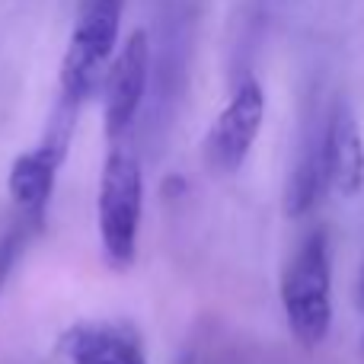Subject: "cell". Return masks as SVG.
<instances>
[{
	"mask_svg": "<svg viewBox=\"0 0 364 364\" xmlns=\"http://www.w3.org/2000/svg\"><path fill=\"white\" fill-rule=\"evenodd\" d=\"M122 6L125 0H80V13L61 58V96L48 128L64 134L74 132L80 106L93 96L100 77L109 74V61L119 45Z\"/></svg>",
	"mask_w": 364,
	"mask_h": 364,
	"instance_id": "cell-1",
	"label": "cell"
},
{
	"mask_svg": "<svg viewBox=\"0 0 364 364\" xmlns=\"http://www.w3.org/2000/svg\"><path fill=\"white\" fill-rule=\"evenodd\" d=\"M141 205H144V176L141 160L125 141L109 144L106 164L100 179V243L109 269L125 272L138 256V230H141Z\"/></svg>",
	"mask_w": 364,
	"mask_h": 364,
	"instance_id": "cell-2",
	"label": "cell"
},
{
	"mask_svg": "<svg viewBox=\"0 0 364 364\" xmlns=\"http://www.w3.org/2000/svg\"><path fill=\"white\" fill-rule=\"evenodd\" d=\"M282 307L291 336L304 348H320L333 326V265L326 233H310L282 275Z\"/></svg>",
	"mask_w": 364,
	"mask_h": 364,
	"instance_id": "cell-3",
	"label": "cell"
},
{
	"mask_svg": "<svg viewBox=\"0 0 364 364\" xmlns=\"http://www.w3.org/2000/svg\"><path fill=\"white\" fill-rule=\"evenodd\" d=\"M265 119V90L259 80H243L233 90L230 102L218 112L214 125L205 134V164L220 176H230L246 164L252 144L259 138V128Z\"/></svg>",
	"mask_w": 364,
	"mask_h": 364,
	"instance_id": "cell-4",
	"label": "cell"
},
{
	"mask_svg": "<svg viewBox=\"0 0 364 364\" xmlns=\"http://www.w3.org/2000/svg\"><path fill=\"white\" fill-rule=\"evenodd\" d=\"M151 80V38L144 29H134L125 38L122 51L109 64L106 74V106H102V122H106L109 144L125 141L132 132L134 119L141 112V102Z\"/></svg>",
	"mask_w": 364,
	"mask_h": 364,
	"instance_id": "cell-5",
	"label": "cell"
},
{
	"mask_svg": "<svg viewBox=\"0 0 364 364\" xmlns=\"http://www.w3.org/2000/svg\"><path fill=\"white\" fill-rule=\"evenodd\" d=\"M64 154H68V141L45 134L42 144H36L32 151L19 154L10 166V201L13 211L29 224L32 233H38L48 220V205H51V192H55V179H58V166H61Z\"/></svg>",
	"mask_w": 364,
	"mask_h": 364,
	"instance_id": "cell-6",
	"label": "cell"
},
{
	"mask_svg": "<svg viewBox=\"0 0 364 364\" xmlns=\"http://www.w3.org/2000/svg\"><path fill=\"white\" fill-rule=\"evenodd\" d=\"M58 348L70 364H151L128 323H74L61 333Z\"/></svg>",
	"mask_w": 364,
	"mask_h": 364,
	"instance_id": "cell-7",
	"label": "cell"
},
{
	"mask_svg": "<svg viewBox=\"0 0 364 364\" xmlns=\"http://www.w3.org/2000/svg\"><path fill=\"white\" fill-rule=\"evenodd\" d=\"M323 151H326L329 186L342 195H358L364 186V141L348 102L339 100L333 106L323 132Z\"/></svg>",
	"mask_w": 364,
	"mask_h": 364,
	"instance_id": "cell-8",
	"label": "cell"
},
{
	"mask_svg": "<svg viewBox=\"0 0 364 364\" xmlns=\"http://www.w3.org/2000/svg\"><path fill=\"white\" fill-rule=\"evenodd\" d=\"M326 186H329V170H326V151H323V138H320L316 144H310L301 154L294 173H291L288 192H284V214L288 218H304L320 201Z\"/></svg>",
	"mask_w": 364,
	"mask_h": 364,
	"instance_id": "cell-9",
	"label": "cell"
},
{
	"mask_svg": "<svg viewBox=\"0 0 364 364\" xmlns=\"http://www.w3.org/2000/svg\"><path fill=\"white\" fill-rule=\"evenodd\" d=\"M29 237H32L29 224H26L16 211L6 214L4 224H0V291H4V284H6V278H10L13 265H16L19 256H23L26 240H29Z\"/></svg>",
	"mask_w": 364,
	"mask_h": 364,
	"instance_id": "cell-10",
	"label": "cell"
},
{
	"mask_svg": "<svg viewBox=\"0 0 364 364\" xmlns=\"http://www.w3.org/2000/svg\"><path fill=\"white\" fill-rule=\"evenodd\" d=\"M361 304H364V288H361ZM361 336H364V333H361Z\"/></svg>",
	"mask_w": 364,
	"mask_h": 364,
	"instance_id": "cell-11",
	"label": "cell"
}]
</instances>
